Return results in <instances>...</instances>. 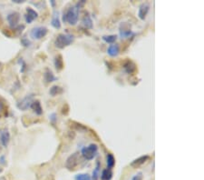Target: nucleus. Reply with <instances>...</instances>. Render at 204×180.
Returning <instances> with one entry per match:
<instances>
[{
	"label": "nucleus",
	"mask_w": 204,
	"mask_h": 180,
	"mask_svg": "<svg viewBox=\"0 0 204 180\" xmlns=\"http://www.w3.org/2000/svg\"><path fill=\"white\" fill-rule=\"evenodd\" d=\"M85 4V1L79 2L77 3L75 6L71 7L68 10L66 11V13L64 14L63 16V21L68 22L69 25L71 26H75L78 21V17H79V10H80V7L82 5Z\"/></svg>",
	"instance_id": "f257e3e1"
},
{
	"label": "nucleus",
	"mask_w": 204,
	"mask_h": 180,
	"mask_svg": "<svg viewBox=\"0 0 204 180\" xmlns=\"http://www.w3.org/2000/svg\"><path fill=\"white\" fill-rule=\"evenodd\" d=\"M74 40L75 36L71 34H59L54 40V46L57 48L64 49L65 47L70 46Z\"/></svg>",
	"instance_id": "f03ea898"
},
{
	"label": "nucleus",
	"mask_w": 204,
	"mask_h": 180,
	"mask_svg": "<svg viewBox=\"0 0 204 180\" xmlns=\"http://www.w3.org/2000/svg\"><path fill=\"white\" fill-rule=\"evenodd\" d=\"M98 153V147L95 144H91L88 147L82 149V155L86 160H92L96 157Z\"/></svg>",
	"instance_id": "7ed1b4c3"
},
{
	"label": "nucleus",
	"mask_w": 204,
	"mask_h": 180,
	"mask_svg": "<svg viewBox=\"0 0 204 180\" xmlns=\"http://www.w3.org/2000/svg\"><path fill=\"white\" fill-rule=\"evenodd\" d=\"M47 32H48V30L45 27H34L31 30L30 36L34 39L39 40V39H42L43 37L46 36Z\"/></svg>",
	"instance_id": "20e7f679"
},
{
	"label": "nucleus",
	"mask_w": 204,
	"mask_h": 180,
	"mask_svg": "<svg viewBox=\"0 0 204 180\" xmlns=\"http://www.w3.org/2000/svg\"><path fill=\"white\" fill-rule=\"evenodd\" d=\"M78 164H79V155H78V153H75L67 158L66 163H65V167H66V168L73 171L78 166Z\"/></svg>",
	"instance_id": "39448f33"
},
{
	"label": "nucleus",
	"mask_w": 204,
	"mask_h": 180,
	"mask_svg": "<svg viewBox=\"0 0 204 180\" xmlns=\"http://www.w3.org/2000/svg\"><path fill=\"white\" fill-rule=\"evenodd\" d=\"M34 99V95H27L26 97H24L23 99H22L21 101H19L18 103H17V107L20 109V110H23V111H25V110H26V109H28L31 105H32L33 103V100Z\"/></svg>",
	"instance_id": "423d86ee"
},
{
	"label": "nucleus",
	"mask_w": 204,
	"mask_h": 180,
	"mask_svg": "<svg viewBox=\"0 0 204 180\" xmlns=\"http://www.w3.org/2000/svg\"><path fill=\"white\" fill-rule=\"evenodd\" d=\"M7 21L9 23V26H10L12 28H16L17 27L19 21H20V15L19 13L17 12H11L7 15Z\"/></svg>",
	"instance_id": "0eeeda50"
},
{
	"label": "nucleus",
	"mask_w": 204,
	"mask_h": 180,
	"mask_svg": "<svg viewBox=\"0 0 204 180\" xmlns=\"http://www.w3.org/2000/svg\"><path fill=\"white\" fill-rule=\"evenodd\" d=\"M10 141V133L7 128H3L0 130V143L4 148H7L8 146V143Z\"/></svg>",
	"instance_id": "6e6552de"
},
{
	"label": "nucleus",
	"mask_w": 204,
	"mask_h": 180,
	"mask_svg": "<svg viewBox=\"0 0 204 180\" xmlns=\"http://www.w3.org/2000/svg\"><path fill=\"white\" fill-rule=\"evenodd\" d=\"M150 9V5L148 3H142L139 7V11H138V17H140V19L144 20L146 18V16L149 12Z\"/></svg>",
	"instance_id": "1a4fd4ad"
},
{
	"label": "nucleus",
	"mask_w": 204,
	"mask_h": 180,
	"mask_svg": "<svg viewBox=\"0 0 204 180\" xmlns=\"http://www.w3.org/2000/svg\"><path fill=\"white\" fill-rule=\"evenodd\" d=\"M149 158H150V157L147 156V155L141 156V157H140L138 158L134 159V160L131 163V167H132V168H137L141 167V165H143Z\"/></svg>",
	"instance_id": "9d476101"
},
{
	"label": "nucleus",
	"mask_w": 204,
	"mask_h": 180,
	"mask_svg": "<svg viewBox=\"0 0 204 180\" xmlns=\"http://www.w3.org/2000/svg\"><path fill=\"white\" fill-rule=\"evenodd\" d=\"M123 69H124V71H125L127 74L132 75L136 71L137 68H136V65L133 63L132 61L127 60L125 63L123 64Z\"/></svg>",
	"instance_id": "9b49d317"
},
{
	"label": "nucleus",
	"mask_w": 204,
	"mask_h": 180,
	"mask_svg": "<svg viewBox=\"0 0 204 180\" xmlns=\"http://www.w3.org/2000/svg\"><path fill=\"white\" fill-rule=\"evenodd\" d=\"M120 52V48L117 44H111L107 48V54L112 56V57H115L119 55Z\"/></svg>",
	"instance_id": "f8f14e48"
},
{
	"label": "nucleus",
	"mask_w": 204,
	"mask_h": 180,
	"mask_svg": "<svg viewBox=\"0 0 204 180\" xmlns=\"http://www.w3.org/2000/svg\"><path fill=\"white\" fill-rule=\"evenodd\" d=\"M34 110V112L38 115V116H41L43 114V108H42V106H41V103L39 100H34L32 103V105L30 106Z\"/></svg>",
	"instance_id": "ddd939ff"
},
{
	"label": "nucleus",
	"mask_w": 204,
	"mask_h": 180,
	"mask_svg": "<svg viewBox=\"0 0 204 180\" xmlns=\"http://www.w3.org/2000/svg\"><path fill=\"white\" fill-rule=\"evenodd\" d=\"M54 66L56 68V70L60 71L64 68V60H63V56L61 55H57L54 57Z\"/></svg>",
	"instance_id": "4468645a"
},
{
	"label": "nucleus",
	"mask_w": 204,
	"mask_h": 180,
	"mask_svg": "<svg viewBox=\"0 0 204 180\" xmlns=\"http://www.w3.org/2000/svg\"><path fill=\"white\" fill-rule=\"evenodd\" d=\"M44 80L47 82V83H50V82H54L55 80H57V77L54 76V75L53 74V72L50 70V69H45V72L44 74Z\"/></svg>",
	"instance_id": "2eb2a0df"
},
{
	"label": "nucleus",
	"mask_w": 204,
	"mask_h": 180,
	"mask_svg": "<svg viewBox=\"0 0 204 180\" xmlns=\"http://www.w3.org/2000/svg\"><path fill=\"white\" fill-rule=\"evenodd\" d=\"M106 164H107V168L108 169H111L115 166V158L114 157L113 154L109 153L106 156Z\"/></svg>",
	"instance_id": "dca6fc26"
},
{
	"label": "nucleus",
	"mask_w": 204,
	"mask_h": 180,
	"mask_svg": "<svg viewBox=\"0 0 204 180\" xmlns=\"http://www.w3.org/2000/svg\"><path fill=\"white\" fill-rule=\"evenodd\" d=\"M63 91L64 90H63V88L61 86H59V85H53L50 88V90H49V94L52 95V96H55V95L62 94Z\"/></svg>",
	"instance_id": "f3484780"
},
{
	"label": "nucleus",
	"mask_w": 204,
	"mask_h": 180,
	"mask_svg": "<svg viewBox=\"0 0 204 180\" xmlns=\"http://www.w3.org/2000/svg\"><path fill=\"white\" fill-rule=\"evenodd\" d=\"M51 25L54 27V28H56V29H59L61 27V23H60V19H59L58 12H54L53 19L51 21Z\"/></svg>",
	"instance_id": "a211bd4d"
},
{
	"label": "nucleus",
	"mask_w": 204,
	"mask_h": 180,
	"mask_svg": "<svg viewBox=\"0 0 204 180\" xmlns=\"http://www.w3.org/2000/svg\"><path fill=\"white\" fill-rule=\"evenodd\" d=\"M134 34L132 33V31L130 28H125L123 27V29H120V36L122 38H128L130 36H133Z\"/></svg>",
	"instance_id": "6ab92c4d"
},
{
	"label": "nucleus",
	"mask_w": 204,
	"mask_h": 180,
	"mask_svg": "<svg viewBox=\"0 0 204 180\" xmlns=\"http://www.w3.org/2000/svg\"><path fill=\"white\" fill-rule=\"evenodd\" d=\"M101 178L102 180H111L113 178V172L111 169H104L101 175Z\"/></svg>",
	"instance_id": "aec40b11"
},
{
	"label": "nucleus",
	"mask_w": 204,
	"mask_h": 180,
	"mask_svg": "<svg viewBox=\"0 0 204 180\" xmlns=\"http://www.w3.org/2000/svg\"><path fill=\"white\" fill-rule=\"evenodd\" d=\"M83 25L86 27V28L92 29L93 28V20L90 17V16H85V17L83 18Z\"/></svg>",
	"instance_id": "412c9836"
},
{
	"label": "nucleus",
	"mask_w": 204,
	"mask_h": 180,
	"mask_svg": "<svg viewBox=\"0 0 204 180\" xmlns=\"http://www.w3.org/2000/svg\"><path fill=\"white\" fill-rule=\"evenodd\" d=\"M102 38L104 42L109 43V44H114V42L117 40V36L116 35H108V36H104Z\"/></svg>",
	"instance_id": "4be33fe9"
},
{
	"label": "nucleus",
	"mask_w": 204,
	"mask_h": 180,
	"mask_svg": "<svg viewBox=\"0 0 204 180\" xmlns=\"http://www.w3.org/2000/svg\"><path fill=\"white\" fill-rule=\"evenodd\" d=\"M7 116V108L3 100L0 99V117Z\"/></svg>",
	"instance_id": "5701e85b"
},
{
	"label": "nucleus",
	"mask_w": 204,
	"mask_h": 180,
	"mask_svg": "<svg viewBox=\"0 0 204 180\" xmlns=\"http://www.w3.org/2000/svg\"><path fill=\"white\" fill-rule=\"evenodd\" d=\"M100 162L98 161L96 164V167H95V170L93 171V178L92 180H97L98 179V178H99V176H100Z\"/></svg>",
	"instance_id": "b1692460"
},
{
	"label": "nucleus",
	"mask_w": 204,
	"mask_h": 180,
	"mask_svg": "<svg viewBox=\"0 0 204 180\" xmlns=\"http://www.w3.org/2000/svg\"><path fill=\"white\" fill-rule=\"evenodd\" d=\"M26 15H28L30 17H32L34 20H35V18L38 17V14H37V12L35 10H34V9L31 8V7H27V8H26Z\"/></svg>",
	"instance_id": "393cba45"
},
{
	"label": "nucleus",
	"mask_w": 204,
	"mask_h": 180,
	"mask_svg": "<svg viewBox=\"0 0 204 180\" xmlns=\"http://www.w3.org/2000/svg\"><path fill=\"white\" fill-rule=\"evenodd\" d=\"M75 180H92V178L88 174H77L75 177Z\"/></svg>",
	"instance_id": "a878e982"
},
{
	"label": "nucleus",
	"mask_w": 204,
	"mask_h": 180,
	"mask_svg": "<svg viewBox=\"0 0 204 180\" xmlns=\"http://www.w3.org/2000/svg\"><path fill=\"white\" fill-rule=\"evenodd\" d=\"M131 180H142V173L141 172H138L136 175H134Z\"/></svg>",
	"instance_id": "bb28decb"
},
{
	"label": "nucleus",
	"mask_w": 204,
	"mask_h": 180,
	"mask_svg": "<svg viewBox=\"0 0 204 180\" xmlns=\"http://www.w3.org/2000/svg\"><path fill=\"white\" fill-rule=\"evenodd\" d=\"M22 44H23L25 46H30V42H29L26 38H23V39H22Z\"/></svg>",
	"instance_id": "cd10ccee"
},
{
	"label": "nucleus",
	"mask_w": 204,
	"mask_h": 180,
	"mask_svg": "<svg viewBox=\"0 0 204 180\" xmlns=\"http://www.w3.org/2000/svg\"><path fill=\"white\" fill-rule=\"evenodd\" d=\"M50 118H51V120L54 123V121L56 120V115H55V114H52L51 117H50Z\"/></svg>",
	"instance_id": "c85d7f7f"
},
{
	"label": "nucleus",
	"mask_w": 204,
	"mask_h": 180,
	"mask_svg": "<svg viewBox=\"0 0 204 180\" xmlns=\"http://www.w3.org/2000/svg\"><path fill=\"white\" fill-rule=\"evenodd\" d=\"M14 3H17V4H21V3H24L25 1L24 0H13Z\"/></svg>",
	"instance_id": "c756f323"
},
{
	"label": "nucleus",
	"mask_w": 204,
	"mask_h": 180,
	"mask_svg": "<svg viewBox=\"0 0 204 180\" xmlns=\"http://www.w3.org/2000/svg\"><path fill=\"white\" fill-rule=\"evenodd\" d=\"M0 160H1L0 162H1L2 164H5V162H4V157H1V158H0Z\"/></svg>",
	"instance_id": "7c9ffc66"
},
{
	"label": "nucleus",
	"mask_w": 204,
	"mask_h": 180,
	"mask_svg": "<svg viewBox=\"0 0 204 180\" xmlns=\"http://www.w3.org/2000/svg\"><path fill=\"white\" fill-rule=\"evenodd\" d=\"M51 4H52V6H54V4H55V2H54V0H53V1H51Z\"/></svg>",
	"instance_id": "2f4dec72"
},
{
	"label": "nucleus",
	"mask_w": 204,
	"mask_h": 180,
	"mask_svg": "<svg viewBox=\"0 0 204 180\" xmlns=\"http://www.w3.org/2000/svg\"><path fill=\"white\" fill-rule=\"evenodd\" d=\"M0 172H2V169H0Z\"/></svg>",
	"instance_id": "473e14b6"
},
{
	"label": "nucleus",
	"mask_w": 204,
	"mask_h": 180,
	"mask_svg": "<svg viewBox=\"0 0 204 180\" xmlns=\"http://www.w3.org/2000/svg\"><path fill=\"white\" fill-rule=\"evenodd\" d=\"M0 66H1V63H0Z\"/></svg>",
	"instance_id": "72a5a7b5"
}]
</instances>
